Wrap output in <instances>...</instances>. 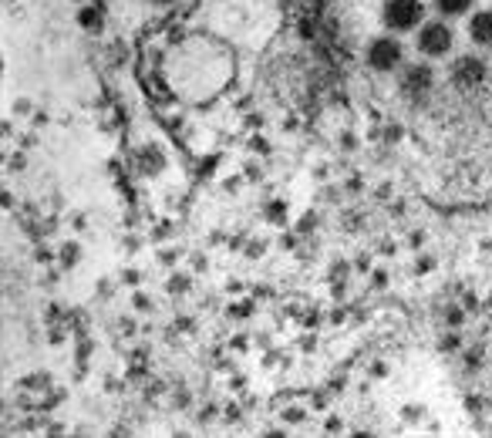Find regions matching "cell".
Segmentation results:
<instances>
[{
  "label": "cell",
  "mask_w": 492,
  "mask_h": 438,
  "mask_svg": "<svg viewBox=\"0 0 492 438\" xmlns=\"http://www.w3.org/2000/svg\"><path fill=\"white\" fill-rule=\"evenodd\" d=\"M425 17V3L421 0H384V14L381 21L391 27V31H415Z\"/></svg>",
  "instance_id": "cell-1"
},
{
  "label": "cell",
  "mask_w": 492,
  "mask_h": 438,
  "mask_svg": "<svg viewBox=\"0 0 492 438\" xmlns=\"http://www.w3.org/2000/svg\"><path fill=\"white\" fill-rule=\"evenodd\" d=\"M452 27L445 21H428V24H421V31H418V51L425 54V58H445L452 51Z\"/></svg>",
  "instance_id": "cell-2"
},
{
  "label": "cell",
  "mask_w": 492,
  "mask_h": 438,
  "mask_svg": "<svg viewBox=\"0 0 492 438\" xmlns=\"http://www.w3.org/2000/svg\"><path fill=\"white\" fill-rule=\"evenodd\" d=\"M432 84H435V75L428 64H408L402 71V81H398V88L408 101H425L432 95Z\"/></svg>",
  "instance_id": "cell-3"
},
{
  "label": "cell",
  "mask_w": 492,
  "mask_h": 438,
  "mask_svg": "<svg viewBox=\"0 0 492 438\" xmlns=\"http://www.w3.org/2000/svg\"><path fill=\"white\" fill-rule=\"evenodd\" d=\"M368 64L374 71H381V75H388V71H395L398 64H402V40L395 38H374L368 44Z\"/></svg>",
  "instance_id": "cell-4"
},
{
  "label": "cell",
  "mask_w": 492,
  "mask_h": 438,
  "mask_svg": "<svg viewBox=\"0 0 492 438\" xmlns=\"http://www.w3.org/2000/svg\"><path fill=\"white\" fill-rule=\"evenodd\" d=\"M482 78H486V61H482V58L465 54V58H458V61L452 64V81H455L458 88H472V84H479Z\"/></svg>",
  "instance_id": "cell-5"
},
{
  "label": "cell",
  "mask_w": 492,
  "mask_h": 438,
  "mask_svg": "<svg viewBox=\"0 0 492 438\" xmlns=\"http://www.w3.org/2000/svg\"><path fill=\"white\" fill-rule=\"evenodd\" d=\"M469 38L479 47H492V10H479L469 24Z\"/></svg>",
  "instance_id": "cell-6"
},
{
  "label": "cell",
  "mask_w": 492,
  "mask_h": 438,
  "mask_svg": "<svg viewBox=\"0 0 492 438\" xmlns=\"http://www.w3.org/2000/svg\"><path fill=\"white\" fill-rule=\"evenodd\" d=\"M472 3H476V0H435L439 14H445V17H462Z\"/></svg>",
  "instance_id": "cell-7"
},
{
  "label": "cell",
  "mask_w": 492,
  "mask_h": 438,
  "mask_svg": "<svg viewBox=\"0 0 492 438\" xmlns=\"http://www.w3.org/2000/svg\"><path fill=\"white\" fill-rule=\"evenodd\" d=\"M152 3H162V7H165V3H175V0H152Z\"/></svg>",
  "instance_id": "cell-8"
}]
</instances>
